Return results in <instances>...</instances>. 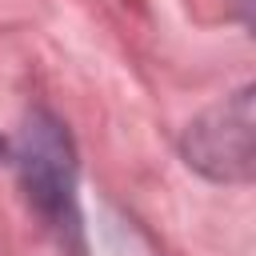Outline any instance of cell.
<instances>
[{
	"label": "cell",
	"instance_id": "obj_1",
	"mask_svg": "<svg viewBox=\"0 0 256 256\" xmlns=\"http://www.w3.org/2000/svg\"><path fill=\"white\" fill-rule=\"evenodd\" d=\"M16 168L24 180V192L32 208L48 220V228L80 252V200H76V152L64 132V124L48 112H32L20 148Z\"/></svg>",
	"mask_w": 256,
	"mask_h": 256
},
{
	"label": "cell",
	"instance_id": "obj_2",
	"mask_svg": "<svg viewBox=\"0 0 256 256\" xmlns=\"http://www.w3.org/2000/svg\"><path fill=\"white\" fill-rule=\"evenodd\" d=\"M184 156L212 180H248L252 172V88L196 120L184 136Z\"/></svg>",
	"mask_w": 256,
	"mask_h": 256
}]
</instances>
